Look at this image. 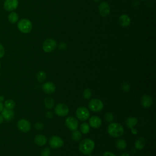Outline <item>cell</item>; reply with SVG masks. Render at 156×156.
Listing matches in <instances>:
<instances>
[{"instance_id": "52a82bcc", "label": "cell", "mask_w": 156, "mask_h": 156, "mask_svg": "<svg viewBox=\"0 0 156 156\" xmlns=\"http://www.w3.org/2000/svg\"><path fill=\"white\" fill-rule=\"evenodd\" d=\"M57 42L52 38L46 39L43 43L42 48L46 52H51L53 51L57 47Z\"/></svg>"}, {"instance_id": "ac0fdd59", "label": "cell", "mask_w": 156, "mask_h": 156, "mask_svg": "<svg viewBox=\"0 0 156 156\" xmlns=\"http://www.w3.org/2000/svg\"><path fill=\"white\" fill-rule=\"evenodd\" d=\"M119 23L121 26L124 27H127L130 24V18L127 15L123 14L119 16Z\"/></svg>"}, {"instance_id": "9a60e30c", "label": "cell", "mask_w": 156, "mask_h": 156, "mask_svg": "<svg viewBox=\"0 0 156 156\" xmlns=\"http://www.w3.org/2000/svg\"><path fill=\"white\" fill-rule=\"evenodd\" d=\"M141 104L143 107L149 108L153 104V100L150 96L147 94H144L142 96L141 99Z\"/></svg>"}, {"instance_id": "8992f818", "label": "cell", "mask_w": 156, "mask_h": 156, "mask_svg": "<svg viewBox=\"0 0 156 156\" xmlns=\"http://www.w3.org/2000/svg\"><path fill=\"white\" fill-rule=\"evenodd\" d=\"M76 115L77 118L80 121H86L90 117V112L85 107H79L77 108L76 112Z\"/></svg>"}, {"instance_id": "9c48e42d", "label": "cell", "mask_w": 156, "mask_h": 156, "mask_svg": "<svg viewBox=\"0 0 156 156\" xmlns=\"http://www.w3.org/2000/svg\"><path fill=\"white\" fill-rule=\"evenodd\" d=\"M17 127L21 132L26 133L30 130L31 124L26 119H20L17 122Z\"/></svg>"}, {"instance_id": "74e56055", "label": "cell", "mask_w": 156, "mask_h": 156, "mask_svg": "<svg viewBox=\"0 0 156 156\" xmlns=\"http://www.w3.org/2000/svg\"><path fill=\"white\" fill-rule=\"evenodd\" d=\"M131 131H132V133L133 134H134V135H135V134L137 133V130H136L135 129H134V128H132V129H131Z\"/></svg>"}, {"instance_id": "e0dca14e", "label": "cell", "mask_w": 156, "mask_h": 156, "mask_svg": "<svg viewBox=\"0 0 156 156\" xmlns=\"http://www.w3.org/2000/svg\"><path fill=\"white\" fill-rule=\"evenodd\" d=\"M47 138L42 134H38L34 138L35 143L38 146H43L47 143Z\"/></svg>"}, {"instance_id": "83f0119b", "label": "cell", "mask_w": 156, "mask_h": 156, "mask_svg": "<svg viewBox=\"0 0 156 156\" xmlns=\"http://www.w3.org/2000/svg\"><path fill=\"white\" fill-rule=\"evenodd\" d=\"M92 94V91L90 88H85L82 93V96L85 99H89Z\"/></svg>"}, {"instance_id": "4316f807", "label": "cell", "mask_w": 156, "mask_h": 156, "mask_svg": "<svg viewBox=\"0 0 156 156\" xmlns=\"http://www.w3.org/2000/svg\"><path fill=\"white\" fill-rule=\"evenodd\" d=\"M72 139L75 141H79L81 138H82V133L77 130H74L73 131V133H72Z\"/></svg>"}, {"instance_id": "d6a6232c", "label": "cell", "mask_w": 156, "mask_h": 156, "mask_svg": "<svg viewBox=\"0 0 156 156\" xmlns=\"http://www.w3.org/2000/svg\"><path fill=\"white\" fill-rule=\"evenodd\" d=\"M5 55V49L2 44L0 43V58H2Z\"/></svg>"}, {"instance_id": "d6986e66", "label": "cell", "mask_w": 156, "mask_h": 156, "mask_svg": "<svg viewBox=\"0 0 156 156\" xmlns=\"http://www.w3.org/2000/svg\"><path fill=\"white\" fill-rule=\"evenodd\" d=\"M138 123V119L133 116H129L126 120V126L130 129L133 128Z\"/></svg>"}, {"instance_id": "ab89813d", "label": "cell", "mask_w": 156, "mask_h": 156, "mask_svg": "<svg viewBox=\"0 0 156 156\" xmlns=\"http://www.w3.org/2000/svg\"><path fill=\"white\" fill-rule=\"evenodd\" d=\"M3 121H4V119H3L1 114H0V124L3 122Z\"/></svg>"}, {"instance_id": "5b68a950", "label": "cell", "mask_w": 156, "mask_h": 156, "mask_svg": "<svg viewBox=\"0 0 156 156\" xmlns=\"http://www.w3.org/2000/svg\"><path fill=\"white\" fill-rule=\"evenodd\" d=\"M69 107L63 103L57 104L54 108L55 113L58 116H65L69 113Z\"/></svg>"}, {"instance_id": "d590c367", "label": "cell", "mask_w": 156, "mask_h": 156, "mask_svg": "<svg viewBox=\"0 0 156 156\" xmlns=\"http://www.w3.org/2000/svg\"><path fill=\"white\" fill-rule=\"evenodd\" d=\"M102 156H116L115 154H113V152H110V151H106L105 152Z\"/></svg>"}, {"instance_id": "cb8c5ba5", "label": "cell", "mask_w": 156, "mask_h": 156, "mask_svg": "<svg viewBox=\"0 0 156 156\" xmlns=\"http://www.w3.org/2000/svg\"><path fill=\"white\" fill-rule=\"evenodd\" d=\"M80 132L83 134L88 133L90 130V125L86 122L82 123L80 126Z\"/></svg>"}, {"instance_id": "30bf717a", "label": "cell", "mask_w": 156, "mask_h": 156, "mask_svg": "<svg viewBox=\"0 0 156 156\" xmlns=\"http://www.w3.org/2000/svg\"><path fill=\"white\" fill-rule=\"evenodd\" d=\"M66 126L72 131L77 129L79 126V122L77 119L74 116H68L66 118L65 121Z\"/></svg>"}, {"instance_id": "ffe728a7", "label": "cell", "mask_w": 156, "mask_h": 156, "mask_svg": "<svg viewBox=\"0 0 156 156\" xmlns=\"http://www.w3.org/2000/svg\"><path fill=\"white\" fill-rule=\"evenodd\" d=\"M146 143V141L144 138L140 137L135 142V147L136 149L141 150L143 149Z\"/></svg>"}, {"instance_id": "7a4b0ae2", "label": "cell", "mask_w": 156, "mask_h": 156, "mask_svg": "<svg viewBox=\"0 0 156 156\" xmlns=\"http://www.w3.org/2000/svg\"><path fill=\"white\" fill-rule=\"evenodd\" d=\"M107 132L111 136L118 138L124 134V129L123 126L119 123L112 122L108 126Z\"/></svg>"}, {"instance_id": "60d3db41", "label": "cell", "mask_w": 156, "mask_h": 156, "mask_svg": "<svg viewBox=\"0 0 156 156\" xmlns=\"http://www.w3.org/2000/svg\"><path fill=\"white\" fill-rule=\"evenodd\" d=\"M4 96H0V101H1V102H2V101H4Z\"/></svg>"}, {"instance_id": "4fadbf2b", "label": "cell", "mask_w": 156, "mask_h": 156, "mask_svg": "<svg viewBox=\"0 0 156 156\" xmlns=\"http://www.w3.org/2000/svg\"><path fill=\"white\" fill-rule=\"evenodd\" d=\"M55 85L54 83L51 82H46L42 85L43 91L48 94H51L54 93L55 91Z\"/></svg>"}, {"instance_id": "e575fe53", "label": "cell", "mask_w": 156, "mask_h": 156, "mask_svg": "<svg viewBox=\"0 0 156 156\" xmlns=\"http://www.w3.org/2000/svg\"><path fill=\"white\" fill-rule=\"evenodd\" d=\"M53 116H54V113H52V112L51 111H48L46 113V116L47 118L48 119H51L53 118Z\"/></svg>"}, {"instance_id": "8d00e7d4", "label": "cell", "mask_w": 156, "mask_h": 156, "mask_svg": "<svg viewBox=\"0 0 156 156\" xmlns=\"http://www.w3.org/2000/svg\"><path fill=\"white\" fill-rule=\"evenodd\" d=\"M4 104L2 103V102L0 101V112H2V110L4 109Z\"/></svg>"}, {"instance_id": "4dcf8cb0", "label": "cell", "mask_w": 156, "mask_h": 156, "mask_svg": "<svg viewBox=\"0 0 156 156\" xmlns=\"http://www.w3.org/2000/svg\"><path fill=\"white\" fill-rule=\"evenodd\" d=\"M40 154H41V156H50V155H51L50 149H49L48 147L43 148L41 150Z\"/></svg>"}, {"instance_id": "484cf974", "label": "cell", "mask_w": 156, "mask_h": 156, "mask_svg": "<svg viewBox=\"0 0 156 156\" xmlns=\"http://www.w3.org/2000/svg\"><path fill=\"white\" fill-rule=\"evenodd\" d=\"M37 79L39 82H44L46 79V74L43 71H40L37 74Z\"/></svg>"}, {"instance_id": "836d02e7", "label": "cell", "mask_w": 156, "mask_h": 156, "mask_svg": "<svg viewBox=\"0 0 156 156\" xmlns=\"http://www.w3.org/2000/svg\"><path fill=\"white\" fill-rule=\"evenodd\" d=\"M66 44L65 43H64V42H61L60 43V44H59V46H58V47H59V49H60V50H62V51H63V50H65L66 49Z\"/></svg>"}, {"instance_id": "d4e9b609", "label": "cell", "mask_w": 156, "mask_h": 156, "mask_svg": "<svg viewBox=\"0 0 156 156\" xmlns=\"http://www.w3.org/2000/svg\"><path fill=\"white\" fill-rule=\"evenodd\" d=\"M4 108L13 110L15 107V102L13 99H7L5 101V102L4 104Z\"/></svg>"}, {"instance_id": "7bdbcfd3", "label": "cell", "mask_w": 156, "mask_h": 156, "mask_svg": "<svg viewBox=\"0 0 156 156\" xmlns=\"http://www.w3.org/2000/svg\"><path fill=\"white\" fill-rule=\"evenodd\" d=\"M0 68H1V62H0Z\"/></svg>"}, {"instance_id": "ba28073f", "label": "cell", "mask_w": 156, "mask_h": 156, "mask_svg": "<svg viewBox=\"0 0 156 156\" xmlns=\"http://www.w3.org/2000/svg\"><path fill=\"white\" fill-rule=\"evenodd\" d=\"M49 144L52 149H58L62 147L64 144L62 138L57 135L51 136L49 140Z\"/></svg>"}, {"instance_id": "8fae6325", "label": "cell", "mask_w": 156, "mask_h": 156, "mask_svg": "<svg viewBox=\"0 0 156 156\" xmlns=\"http://www.w3.org/2000/svg\"><path fill=\"white\" fill-rule=\"evenodd\" d=\"M3 6L6 11L13 12L18 6V0H5Z\"/></svg>"}, {"instance_id": "1f68e13d", "label": "cell", "mask_w": 156, "mask_h": 156, "mask_svg": "<svg viewBox=\"0 0 156 156\" xmlns=\"http://www.w3.org/2000/svg\"><path fill=\"white\" fill-rule=\"evenodd\" d=\"M35 128L37 130H41L44 128V124L41 122H38L35 124Z\"/></svg>"}, {"instance_id": "5bb4252c", "label": "cell", "mask_w": 156, "mask_h": 156, "mask_svg": "<svg viewBox=\"0 0 156 156\" xmlns=\"http://www.w3.org/2000/svg\"><path fill=\"white\" fill-rule=\"evenodd\" d=\"M1 115L4 120L6 121H10L13 119L15 116V113L13 110L4 108L1 112Z\"/></svg>"}, {"instance_id": "7c38bea8", "label": "cell", "mask_w": 156, "mask_h": 156, "mask_svg": "<svg viewBox=\"0 0 156 156\" xmlns=\"http://www.w3.org/2000/svg\"><path fill=\"white\" fill-rule=\"evenodd\" d=\"M99 12L102 16H107L110 12V7L107 2H101L98 7Z\"/></svg>"}, {"instance_id": "3957f363", "label": "cell", "mask_w": 156, "mask_h": 156, "mask_svg": "<svg viewBox=\"0 0 156 156\" xmlns=\"http://www.w3.org/2000/svg\"><path fill=\"white\" fill-rule=\"evenodd\" d=\"M17 27L22 33L27 34L31 31L32 29V24L29 20L27 18H23L18 21Z\"/></svg>"}, {"instance_id": "f35d334b", "label": "cell", "mask_w": 156, "mask_h": 156, "mask_svg": "<svg viewBox=\"0 0 156 156\" xmlns=\"http://www.w3.org/2000/svg\"><path fill=\"white\" fill-rule=\"evenodd\" d=\"M120 156H130V154H129V153H127V152H124V153H122Z\"/></svg>"}, {"instance_id": "6da1fadb", "label": "cell", "mask_w": 156, "mask_h": 156, "mask_svg": "<svg viewBox=\"0 0 156 156\" xmlns=\"http://www.w3.org/2000/svg\"><path fill=\"white\" fill-rule=\"evenodd\" d=\"M95 143L93 140L90 138H85L82 140L79 144V151L83 155H89L94 150Z\"/></svg>"}, {"instance_id": "603a6c76", "label": "cell", "mask_w": 156, "mask_h": 156, "mask_svg": "<svg viewBox=\"0 0 156 156\" xmlns=\"http://www.w3.org/2000/svg\"><path fill=\"white\" fill-rule=\"evenodd\" d=\"M115 144L116 147L120 150H124L127 147V143L126 140L122 138L118 139L115 142Z\"/></svg>"}, {"instance_id": "44dd1931", "label": "cell", "mask_w": 156, "mask_h": 156, "mask_svg": "<svg viewBox=\"0 0 156 156\" xmlns=\"http://www.w3.org/2000/svg\"><path fill=\"white\" fill-rule=\"evenodd\" d=\"M18 15L15 12H10L8 15V20L12 24H15L18 21Z\"/></svg>"}, {"instance_id": "277c9868", "label": "cell", "mask_w": 156, "mask_h": 156, "mask_svg": "<svg viewBox=\"0 0 156 156\" xmlns=\"http://www.w3.org/2000/svg\"><path fill=\"white\" fill-rule=\"evenodd\" d=\"M88 107L91 111L94 112H99L102 110L104 107V104L100 99L94 98L89 101Z\"/></svg>"}, {"instance_id": "ee69618b", "label": "cell", "mask_w": 156, "mask_h": 156, "mask_svg": "<svg viewBox=\"0 0 156 156\" xmlns=\"http://www.w3.org/2000/svg\"><path fill=\"white\" fill-rule=\"evenodd\" d=\"M90 156H94V155H90Z\"/></svg>"}, {"instance_id": "2e32d148", "label": "cell", "mask_w": 156, "mask_h": 156, "mask_svg": "<svg viewBox=\"0 0 156 156\" xmlns=\"http://www.w3.org/2000/svg\"><path fill=\"white\" fill-rule=\"evenodd\" d=\"M102 124L101 119L98 116H93L89 119V125L93 128H98Z\"/></svg>"}, {"instance_id": "f1b7e54d", "label": "cell", "mask_w": 156, "mask_h": 156, "mask_svg": "<svg viewBox=\"0 0 156 156\" xmlns=\"http://www.w3.org/2000/svg\"><path fill=\"white\" fill-rule=\"evenodd\" d=\"M105 119L107 122H111L113 121V119H114V116L113 115L112 113L111 112H107L105 113Z\"/></svg>"}, {"instance_id": "7402d4cb", "label": "cell", "mask_w": 156, "mask_h": 156, "mask_svg": "<svg viewBox=\"0 0 156 156\" xmlns=\"http://www.w3.org/2000/svg\"><path fill=\"white\" fill-rule=\"evenodd\" d=\"M44 104L46 108L51 109L54 106V101L51 97H46L44 100Z\"/></svg>"}, {"instance_id": "b9f144b4", "label": "cell", "mask_w": 156, "mask_h": 156, "mask_svg": "<svg viewBox=\"0 0 156 156\" xmlns=\"http://www.w3.org/2000/svg\"><path fill=\"white\" fill-rule=\"evenodd\" d=\"M93 1H94V2H99L100 0H93Z\"/></svg>"}, {"instance_id": "f6af8a7d", "label": "cell", "mask_w": 156, "mask_h": 156, "mask_svg": "<svg viewBox=\"0 0 156 156\" xmlns=\"http://www.w3.org/2000/svg\"><path fill=\"white\" fill-rule=\"evenodd\" d=\"M141 1H145V0H141Z\"/></svg>"}, {"instance_id": "f546056e", "label": "cell", "mask_w": 156, "mask_h": 156, "mask_svg": "<svg viewBox=\"0 0 156 156\" xmlns=\"http://www.w3.org/2000/svg\"><path fill=\"white\" fill-rule=\"evenodd\" d=\"M121 88L125 92H128L130 89V85L127 82H124L121 84Z\"/></svg>"}]
</instances>
